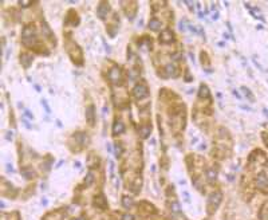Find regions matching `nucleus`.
<instances>
[{
    "mask_svg": "<svg viewBox=\"0 0 268 220\" xmlns=\"http://www.w3.org/2000/svg\"><path fill=\"white\" fill-rule=\"evenodd\" d=\"M22 41L24 44L27 46H31V44L35 42V28L28 26L23 30V34H22Z\"/></svg>",
    "mask_w": 268,
    "mask_h": 220,
    "instance_id": "nucleus-1",
    "label": "nucleus"
},
{
    "mask_svg": "<svg viewBox=\"0 0 268 220\" xmlns=\"http://www.w3.org/2000/svg\"><path fill=\"white\" fill-rule=\"evenodd\" d=\"M221 199H222L221 192H215V193L211 195L209 199H208V209H209V212L216 211L217 207H219L220 203H221Z\"/></svg>",
    "mask_w": 268,
    "mask_h": 220,
    "instance_id": "nucleus-2",
    "label": "nucleus"
},
{
    "mask_svg": "<svg viewBox=\"0 0 268 220\" xmlns=\"http://www.w3.org/2000/svg\"><path fill=\"white\" fill-rule=\"evenodd\" d=\"M133 94L137 99H142V98L149 96V90L145 85H137V86L133 89Z\"/></svg>",
    "mask_w": 268,
    "mask_h": 220,
    "instance_id": "nucleus-3",
    "label": "nucleus"
},
{
    "mask_svg": "<svg viewBox=\"0 0 268 220\" xmlns=\"http://www.w3.org/2000/svg\"><path fill=\"white\" fill-rule=\"evenodd\" d=\"M256 185H257V188H260L261 191H267L268 189V177L265 176V173H259L257 174Z\"/></svg>",
    "mask_w": 268,
    "mask_h": 220,
    "instance_id": "nucleus-4",
    "label": "nucleus"
},
{
    "mask_svg": "<svg viewBox=\"0 0 268 220\" xmlns=\"http://www.w3.org/2000/svg\"><path fill=\"white\" fill-rule=\"evenodd\" d=\"M109 79L113 82V83H118L121 81V69L120 67H113L110 69V71L107 74Z\"/></svg>",
    "mask_w": 268,
    "mask_h": 220,
    "instance_id": "nucleus-5",
    "label": "nucleus"
},
{
    "mask_svg": "<svg viewBox=\"0 0 268 220\" xmlns=\"http://www.w3.org/2000/svg\"><path fill=\"white\" fill-rule=\"evenodd\" d=\"M110 11V6H109V3H101L99 4V7L97 9V14H98V16L103 19V18H106L107 16V12Z\"/></svg>",
    "mask_w": 268,
    "mask_h": 220,
    "instance_id": "nucleus-6",
    "label": "nucleus"
},
{
    "mask_svg": "<svg viewBox=\"0 0 268 220\" xmlns=\"http://www.w3.org/2000/svg\"><path fill=\"white\" fill-rule=\"evenodd\" d=\"M160 42L161 43H170L173 42V32L170 30H165V31H162L161 35H160Z\"/></svg>",
    "mask_w": 268,
    "mask_h": 220,
    "instance_id": "nucleus-7",
    "label": "nucleus"
},
{
    "mask_svg": "<svg viewBox=\"0 0 268 220\" xmlns=\"http://www.w3.org/2000/svg\"><path fill=\"white\" fill-rule=\"evenodd\" d=\"M125 132V124H123L122 121H115L113 125V134H121Z\"/></svg>",
    "mask_w": 268,
    "mask_h": 220,
    "instance_id": "nucleus-8",
    "label": "nucleus"
},
{
    "mask_svg": "<svg viewBox=\"0 0 268 220\" xmlns=\"http://www.w3.org/2000/svg\"><path fill=\"white\" fill-rule=\"evenodd\" d=\"M86 119H87V122L90 124V125H94V106L93 105H90L87 109H86Z\"/></svg>",
    "mask_w": 268,
    "mask_h": 220,
    "instance_id": "nucleus-9",
    "label": "nucleus"
},
{
    "mask_svg": "<svg viewBox=\"0 0 268 220\" xmlns=\"http://www.w3.org/2000/svg\"><path fill=\"white\" fill-rule=\"evenodd\" d=\"M20 63L24 67H29V64L32 63V57L29 54H22L20 55Z\"/></svg>",
    "mask_w": 268,
    "mask_h": 220,
    "instance_id": "nucleus-10",
    "label": "nucleus"
},
{
    "mask_svg": "<svg viewBox=\"0 0 268 220\" xmlns=\"http://www.w3.org/2000/svg\"><path fill=\"white\" fill-rule=\"evenodd\" d=\"M211 93H209V89H208L206 85H201L200 86V91H198V97L200 98H209Z\"/></svg>",
    "mask_w": 268,
    "mask_h": 220,
    "instance_id": "nucleus-11",
    "label": "nucleus"
},
{
    "mask_svg": "<svg viewBox=\"0 0 268 220\" xmlns=\"http://www.w3.org/2000/svg\"><path fill=\"white\" fill-rule=\"evenodd\" d=\"M94 206L95 207H99V208H106V200L105 197H103V195H101V196H98L95 197V200H94Z\"/></svg>",
    "mask_w": 268,
    "mask_h": 220,
    "instance_id": "nucleus-12",
    "label": "nucleus"
},
{
    "mask_svg": "<svg viewBox=\"0 0 268 220\" xmlns=\"http://www.w3.org/2000/svg\"><path fill=\"white\" fill-rule=\"evenodd\" d=\"M149 28L153 30V31H157V30L161 28V22L158 20V19H150V22H149Z\"/></svg>",
    "mask_w": 268,
    "mask_h": 220,
    "instance_id": "nucleus-13",
    "label": "nucleus"
},
{
    "mask_svg": "<svg viewBox=\"0 0 268 220\" xmlns=\"http://www.w3.org/2000/svg\"><path fill=\"white\" fill-rule=\"evenodd\" d=\"M22 174L26 179H32L34 176H35V173H34V171H32V168H23L22 169Z\"/></svg>",
    "mask_w": 268,
    "mask_h": 220,
    "instance_id": "nucleus-14",
    "label": "nucleus"
},
{
    "mask_svg": "<svg viewBox=\"0 0 268 220\" xmlns=\"http://www.w3.org/2000/svg\"><path fill=\"white\" fill-rule=\"evenodd\" d=\"M206 177H208V180L209 181H215V180L217 179V172L215 171V169H208L206 171Z\"/></svg>",
    "mask_w": 268,
    "mask_h": 220,
    "instance_id": "nucleus-15",
    "label": "nucleus"
},
{
    "mask_svg": "<svg viewBox=\"0 0 268 220\" xmlns=\"http://www.w3.org/2000/svg\"><path fill=\"white\" fill-rule=\"evenodd\" d=\"M165 70H166V75L168 77H176V67L173 66V64H166V67H165Z\"/></svg>",
    "mask_w": 268,
    "mask_h": 220,
    "instance_id": "nucleus-16",
    "label": "nucleus"
},
{
    "mask_svg": "<svg viewBox=\"0 0 268 220\" xmlns=\"http://www.w3.org/2000/svg\"><path fill=\"white\" fill-rule=\"evenodd\" d=\"M140 132L142 134V137L146 138V137H149V134H150V132H152V126H141Z\"/></svg>",
    "mask_w": 268,
    "mask_h": 220,
    "instance_id": "nucleus-17",
    "label": "nucleus"
},
{
    "mask_svg": "<svg viewBox=\"0 0 268 220\" xmlns=\"http://www.w3.org/2000/svg\"><path fill=\"white\" fill-rule=\"evenodd\" d=\"M241 90H243V91H244L245 97H248V99H249L251 102H254V101H255V97H254V94L251 93V90H249V89H248V87H245V86H243V87H241Z\"/></svg>",
    "mask_w": 268,
    "mask_h": 220,
    "instance_id": "nucleus-18",
    "label": "nucleus"
},
{
    "mask_svg": "<svg viewBox=\"0 0 268 220\" xmlns=\"http://www.w3.org/2000/svg\"><path fill=\"white\" fill-rule=\"evenodd\" d=\"M122 204H123V207H126V208H129V207H131L133 204H134V201H133V199L131 197H127V196H125L122 199Z\"/></svg>",
    "mask_w": 268,
    "mask_h": 220,
    "instance_id": "nucleus-19",
    "label": "nucleus"
},
{
    "mask_svg": "<svg viewBox=\"0 0 268 220\" xmlns=\"http://www.w3.org/2000/svg\"><path fill=\"white\" fill-rule=\"evenodd\" d=\"M93 181H94V174H93V172H88V173H87V177H86V180H85L86 185H91Z\"/></svg>",
    "mask_w": 268,
    "mask_h": 220,
    "instance_id": "nucleus-20",
    "label": "nucleus"
},
{
    "mask_svg": "<svg viewBox=\"0 0 268 220\" xmlns=\"http://www.w3.org/2000/svg\"><path fill=\"white\" fill-rule=\"evenodd\" d=\"M170 208H172V211L174 212V213L180 212V204H178V203H173L172 206H170Z\"/></svg>",
    "mask_w": 268,
    "mask_h": 220,
    "instance_id": "nucleus-21",
    "label": "nucleus"
},
{
    "mask_svg": "<svg viewBox=\"0 0 268 220\" xmlns=\"http://www.w3.org/2000/svg\"><path fill=\"white\" fill-rule=\"evenodd\" d=\"M42 105L44 106V109H46V112H47V113H51V110H50V107H48V105H47V101H46V99H42Z\"/></svg>",
    "mask_w": 268,
    "mask_h": 220,
    "instance_id": "nucleus-22",
    "label": "nucleus"
},
{
    "mask_svg": "<svg viewBox=\"0 0 268 220\" xmlns=\"http://www.w3.org/2000/svg\"><path fill=\"white\" fill-rule=\"evenodd\" d=\"M121 152H122V148L120 146V145H115V156H117V157L121 154Z\"/></svg>",
    "mask_w": 268,
    "mask_h": 220,
    "instance_id": "nucleus-23",
    "label": "nucleus"
},
{
    "mask_svg": "<svg viewBox=\"0 0 268 220\" xmlns=\"http://www.w3.org/2000/svg\"><path fill=\"white\" fill-rule=\"evenodd\" d=\"M122 220H134V217L131 216V215H127L126 213V215H123V216H122Z\"/></svg>",
    "mask_w": 268,
    "mask_h": 220,
    "instance_id": "nucleus-24",
    "label": "nucleus"
},
{
    "mask_svg": "<svg viewBox=\"0 0 268 220\" xmlns=\"http://www.w3.org/2000/svg\"><path fill=\"white\" fill-rule=\"evenodd\" d=\"M43 30H44V32H46L47 35H51V31H50V28H48L47 24H44V26H43Z\"/></svg>",
    "mask_w": 268,
    "mask_h": 220,
    "instance_id": "nucleus-25",
    "label": "nucleus"
},
{
    "mask_svg": "<svg viewBox=\"0 0 268 220\" xmlns=\"http://www.w3.org/2000/svg\"><path fill=\"white\" fill-rule=\"evenodd\" d=\"M24 116H26V117H28V118H31V119L34 118V116L31 114V112H28V110H26V112H24Z\"/></svg>",
    "mask_w": 268,
    "mask_h": 220,
    "instance_id": "nucleus-26",
    "label": "nucleus"
},
{
    "mask_svg": "<svg viewBox=\"0 0 268 220\" xmlns=\"http://www.w3.org/2000/svg\"><path fill=\"white\" fill-rule=\"evenodd\" d=\"M22 7H28V4H31V2H19Z\"/></svg>",
    "mask_w": 268,
    "mask_h": 220,
    "instance_id": "nucleus-27",
    "label": "nucleus"
},
{
    "mask_svg": "<svg viewBox=\"0 0 268 220\" xmlns=\"http://www.w3.org/2000/svg\"><path fill=\"white\" fill-rule=\"evenodd\" d=\"M180 30L181 31H185V23L184 22H180Z\"/></svg>",
    "mask_w": 268,
    "mask_h": 220,
    "instance_id": "nucleus-28",
    "label": "nucleus"
},
{
    "mask_svg": "<svg viewBox=\"0 0 268 220\" xmlns=\"http://www.w3.org/2000/svg\"><path fill=\"white\" fill-rule=\"evenodd\" d=\"M212 19H213V20H217V19H219V12H215V14H213Z\"/></svg>",
    "mask_w": 268,
    "mask_h": 220,
    "instance_id": "nucleus-29",
    "label": "nucleus"
},
{
    "mask_svg": "<svg viewBox=\"0 0 268 220\" xmlns=\"http://www.w3.org/2000/svg\"><path fill=\"white\" fill-rule=\"evenodd\" d=\"M185 77H186V82H192V78H190V75H189V73H188V71H186V75Z\"/></svg>",
    "mask_w": 268,
    "mask_h": 220,
    "instance_id": "nucleus-30",
    "label": "nucleus"
},
{
    "mask_svg": "<svg viewBox=\"0 0 268 220\" xmlns=\"http://www.w3.org/2000/svg\"><path fill=\"white\" fill-rule=\"evenodd\" d=\"M233 94H235V96H236L237 98H240V94H239V93H237V91H236V90H235V91H233Z\"/></svg>",
    "mask_w": 268,
    "mask_h": 220,
    "instance_id": "nucleus-31",
    "label": "nucleus"
},
{
    "mask_svg": "<svg viewBox=\"0 0 268 220\" xmlns=\"http://www.w3.org/2000/svg\"><path fill=\"white\" fill-rule=\"evenodd\" d=\"M107 151H109V152H111V146H110V144H107Z\"/></svg>",
    "mask_w": 268,
    "mask_h": 220,
    "instance_id": "nucleus-32",
    "label": "nucleus"
},
{
    "mask_svg": "<svg viewBox=\"0 0 268 220\" xmlns=\"http://www.w3.org/2000/svg\"><path fill=\"white\" fill-rule=\"evenodd\" d=\"M106 112H107V107L105 106V107H103V116H105V114H106Z\"/></svg>",
    "mask_w": 268,
    "mask_h": 220,
    "instance_id": "nucleus-33",
    "label": "nucleus"
},
{
    "mask_svg": "<svg viewBox=\"0 0 268 220\" xmlns=\"http://www.w3.org/2000/svg\"><path fill=\"white\" fill-rule=\"evenodd\" d=\"M75 167H77V168H81V164H79V162L77 161V162H75Z\"/></svg>",
    "mask_w": 268,
    "mask_h": 220,
    "instance_id": "nucleus-34",
    "label": "nucleus"
},
{
    "mask_svg": "<svg viewBox=\"0 0 268 220\" xmlns=\"http://www.w3.org/2000/svg\"><path fill=\"white\" fill-rule=\"evenodd\" d=\"M75 220H83V219H75Z\"/></svg>",
    "mask_w": 268,
    "mask_h": 220,
    "instance_id": "nucleus-35",
    "label": "nucleus"
}]
</instances>
